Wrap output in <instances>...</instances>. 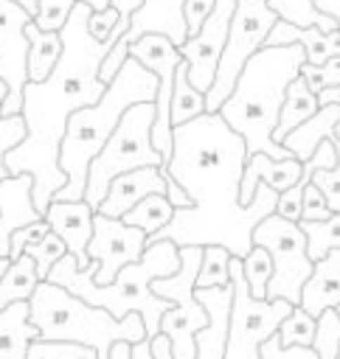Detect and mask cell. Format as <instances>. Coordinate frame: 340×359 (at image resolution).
Here are the masks:
<instances>
[{"mask_svg":"<svg viewBox=\"0 0 340 359\" xmlns=\"http://www.w3.org/2000/svg\"><path fill=\"white\" fill-rule=\"evenodd\" d=\"M6 95H8V84H6L3 79H0V104L6 101Z\"/></svg>","mask_w":340,"mask_h":359,"instance_id":"f5cc1de1","label":"cell"},{"mask_svg":"<svg viewBox=\"0 0 340 359\" xmlns=\"http://www.w3.org/2000/svg\"><path fill=\"white\" fill-rule=\"evenodd\" d=\"M259 356H261V359H318L315 348H301V345H289V348H284V345L278 342L275 334H270V337L261 342Z\"/></svg>","mask_w":340,"mask_h":359,"instance_id":"ab89813d","label":"cell"},{"mask_svg":"<svg viewBox=\"0 0 340 359\" xmlns=\"http://www.w3.org/2000/svg\"><path fill=\"white\" fill-rule=\"evenodd\" d=\"M233 8H236V0H214V6L208 11V17L202 20L200 31L177 48L180 56L188 65V81L200 93H205L214 81L216 62L222 56L225 39H228V25H230Z\"/></svg>","mask_w":340,"mask_h":359,"instance_id":"4fadbf2b","label":"cell"},{"mask_svg":"<svg viewBox=\"0 0 340 359\" xmlns=\"http://www.w3.org/2000/svg\"><path fill=\"white\" fill-rule=\"evenodd\" d=\"M34 339H39V331L28 317V300L0 309V359H25Z\"/></svg>","mask_w":340,"mask_h":359,"instance_id":"7402d4cb","label":"cell"},{"mask_svg":"<svg viewBox=\"0 0 340 359\" xmlns=\"http://www.w3.org/2000/svg\"><path fill=\"white\" fill-rule=\"evenodd\" d=\"M267 3H270V8H273L281 20L292 22V25H301V28L318 25L320 31H337V22H334L329 14H320V11L312 6V0H267Z\"/></svg>","mask_w":340,"mask_h":359,"instance_id":"f1b7e54d","label":"cell"},{"mask_svg":"<svg viewBox=\"0 0 340 359\" xmlns=\"http://www.w3.org/2000/svg\"><path fill=\"white\" fill-rule=\"evenodd\" d=\"M340 303V250H329L315 261L309 278L301 286L298 306L318 320L323 309H334Z\"/></svg>","mask_w":340,"mask_h":359,"instance_id":"ffe728a7","label":"cell"},{"mask_svg":"<svg viewBox=\"0 0 340 359\" xmlns=\"http://www.w3.org/2000/svg\"><path fill=\"white\" fill-rule=\"evenodd\" d=\"M334 311H337V317H340V303H337V306H334Z\"/></svg>","mask_w":340,"mask_h":359,"instance_id":"11a10c76","label":"cell"},{"mask_svg":"<svg viewBox=\"0 0 340 359\" xmlns=\"http://www.w3.org/2000/svg\"><path fill=\"white\" fill-rule=\"evenodd\" d=\"M48 230H51V227H48L45 219H34V222L17 227V230L11 233V238H8V258H11V261L20 258V255H22V247H25L28 241H37V238L45 236Z\"/></svg>","mask_w":340,"mask_h":359,"instance_id":"60d3db41","label":"cell"},{"mask_svg":"<svg viewBox=\"0 0 340 359\" xmlns=\"http://www.w3.org/2000/svg\"><path fill=\"white\" fill-rule=\"evenodd\" d=\"M194 297L208 311V323L194 334V359H225V337L230 317V283L194 289Z\"/></svg>","mask_w":340,"mask_h":359,"instance_id":"2e32d148","label":"cell"},{"mask_svg":"<svg viewBox=\"0 0 340 359\" xmlns=\"http://www.w3.org/2000/svg\"><path fill=\"white\" fill-rule=\"evenodd\" d=\"M306 236V255L312 261L323 258L329 250H340V213H332L320 222H298Z\"/></svg>","mask_w":340,"mask_h":359,"instance_id":"83f0119b","label":"cell"},{"mask_svg":"<svg viewBox=\"0 0 340 359\" xmlns=\"http://www.w3.org/2000/svg\"><path fill=\"white\" fill-rule=\"evenodd\" d=\"M28 22L31 14L22 6H17L14 0H0V79L8 84V95L0 104V115H20L22 107V87L28 81Z\"/></svg>","mask_w":340,"mask_h":359,"instance_id":"7c38bea8","label":"cell"},{"mask_svg":"<svg viewBox=\"0 0 340 359\" xmlns=\"http://www.w3.org/2000/svg\"><path fill=\"white\" fill-rule=\"evenodd\" d=\"M312 348L318 359H334L340 348V317L334 309H323L315 320V339Z\"/></svg>","mask_w":340,"mask_h":359,"instance_id":"e575fe53","label":"cell"},{"mask_svg":"<svg viewBox=\"0 0 340 359\" xmlns=\"http://www.w3.org/2000/svg\"><path fill=\"white\" fill-rule=\"evenodd\" d=\"M163 168H166V165H163ZM163 196L169 199L171 208H191V196L177 185V180H174L169 171H166V194H163Z\"/></svg>","mask_w":340,"mask_h":359,"instance_id":"7bdbcfd3","label":"cell"},{"mask_svg":"<svg viewBox=\"0 0 340 359\" xmlns=\"http://www.w3.org/2000/svg\"><path fill=\"white\" fill-rule=\"evenodd\" d=\"M146 247V233L124 224L121 219H110L104 213H93V236L87 241V258L98 264L93 280L98 286L112 283L121 266L140 258Z\"/></svg>","mask_w":340,"mask_h":359,"instance_id":"8fae6325","label":"cell"},{"mask_svg":"<svg viewBox=\"0 0 340 359\" xmlns=\"http://www.w3.org/2000/svg\"><path fill=\"white\" fill-rule=\"evenodd\" d=\"M152 123H155V101H138L124 109L112 135L87 165V182L81 199L93 210L104 199L112 177L143 165H166L163 154L152 146Z\"/></svg>","mask_w":340,"mask_h":359,"instance_id":"52a82bcc","label":"cell"},{"mask_svg":"<svg viewBox=\"0 0 340 359\" xmlns=\"http://www.w3.org/2000/svg\"><path fill=\"white\" fill-rule=\"evenodd\" d=\"M230 317H228V337H225V359H261V342L275 334L278 323L289 314L287 300H259L250 294L242 261L230 255Z\"/></svg>","mask_w":340,"mask_h":359,"instance_id":"30bf717a","label":"cell"},{"mask_svg":"<svg viewBox=\"0 0 340 359\" xmlns=\"http://www.w3.org/2000/svg\"><path fill=\"white\" fill-rule=\"evenodd\" d=\"M334 140L340 143V121H337V129H334Z\"/></svg>","mask_w":340,"mask_h":359,"instance_id":"db71d44e","label":"cell"},{"mask_svg":"<svg viewBox=\"0 0 340 359\" xmlns=\"http://www.w3.org/2000/svg\"><path fill=\"white\" fill-rule=\"evenodd\" d=\"M278 14L270 8L267 0H236L230 25H228V39L222 48V56L216 62V73L211 87L205 90V112H216L219 104L230 95L236 76L242 73L244 62L264 48V39L270 28L275 25Z\"/></svg>","mask_w":340,"mask_h":359,"instance_id":"ba28073f","label":"cell"},{"mask_svg":"<svg viewBox=\"0 0 340 359\" xmlns=\"http://www.w3.org/2000/svg\"><path fill=\"white\" fill-rule=\"evenodd\" d=\"M140 34H163L180 48L188 39L183 20V0H143V6L129 20V31L121 36L126 42H135Z\"/></svg>","mask_w":340,"mask_h":359,"instance_id":"ac0fdd59","label":"cell"},{"mask_svg":"<svg viewBox=\"0 0 340 359\" xmlns=\"http://www.w3.org/2000/svg\"><path fill=\"white\" fill-rule=\"evenodd\" d=\"M22 252L34 258L37 275H39V280H45V278H48V272H51V266H53V264H56L67 250H65L62 238H59L53 230H48V233H45V236H39L37 241H28V244L22 247Z\"/></svg>","mask_w":340,"mask_h":359,"instance_id":"836d02e7","label":"cell"},{"mask_svg":"<svg viewBox=\"0 0 340 359\" xmlns=\"http://www.w3.org/2000/svg\"><path fill=\"white\" fill-rule=\"evenodd\" d=\"M149 194H166V168L163 165H143V168H132V171L112 177L96 213L121 219L135 202H140Z\"/></svg>","mask_w":340,"mask_h":359,"instance_id":"9a60e30c","label":"cell"},{"mask_svg":"<svg viewBox=\"0 0 340 359\" xmlns=\"http://www.w3.org/2000/svg\"><path fill=\"white\" fill-rule=\"evenodd\" d=\"M76 3H87L93 11H98V8H107V6H110V0H76Z\"/></svg>","mask_w":340,"mask_h":359,"instance_id":"f907efd6","label":"cell"},{"mask_svg":"<svg viewBox=\"0 0 340 359\" xmlns=\"http://www.w3.org/2000/svg\"><path fill=\"white\" fill-rule=\"evenodd\" d=\"M37 283H39V275H37L34 258L22 252L20 258H14L8 264V269L0 278V309H6L8 303H17V300H28L34 294Z\"/></svg>","mask_w":340,"mask_h":359,"instance_id":"484cf974","label":"cell"},{"mask_svg":"<svg viewBox=\"0 0 340 359\" xmlns=\"http://www.w3.org/2000/svg\"><path fill=\"white\" fill-rule=\"evenodd\" d=\"M205 112V93H200L191 81H188V65L185 59H180L177 70H174V87H171V107H169V118L171 126L185 123L197 115Z\"/></svg>","mask_w":340,"mask_h":359,"instance_id":"d4e9b609","label":"cell"},{"mask_svg":"<svg viewBox=\"0 0 340 359\" xmlns=\"http://www.w3.org/2000/svg\"><path fill=\"white\" fill-rule=\"evenodd\" d=\"M334 359H340V348H337V356H334Z\"/></svg>","mask_w":340,"mask_h":359,"instance_id":"9f6ffc18","label":"cell"},{"mask_svg":"<svg viewBox=\"0 0 340 359\" xmlns=\"http://www.w3.org/2000/svg\"><path fill=\"white\" fill-rule=\"evenodd\" d=\"M93 213L96 210L84 199H76V202L51 199V205L42 213V219L48 222V227L62 238L65 250L76 258V266L79 269H87L90 266L87 241L93 236Z\"/></svg>","mask_w":340,"mask_h":359,"instance_id":"5bb4252c","label":"cell"},{"mask_svg":"<svg viewBox=\"0 0 340 359\" xmlns=\"http://www.w3.org/2000/svg\"><path fill=\"white\" fill-rule=\"evenodd\" d=\"M337 121H340V104H323L315 109V115H309L303 123H298L295 129H289L284 137H281V146L298 160H309L312 151L318 149L320 140H334V129H337Z\"/></svg>","mask_w":340,"mask_h":359,"instance_id":"44dd1931","label":"cell"},{"mask_svg":"<svg viewBox=\"0 0 340 359\" xmlns=\"http://www.w3.org/2000/svg\"><path fill=\"white\" fill-rule=\"evenodd\" d=\"M28 317L39 331V339H65L81 342L98 353V359L110 356V345L118 339L138 342L146 337L143 320L138 311L115 320L107 309L90 306L67 289L39 280L34 294L28 297Z\"/></svg>","mask_w":340,"mask_h":359,"instance_id":"8992f818","label":"cell"},{"mask_svg":"<svg viewBox=\"0 0 340 359\" xmlns=\"http://www.w3.org/2000/svg\"><path fill=\"white\" fill-rule=\"evenodd\" d=\"M318 95V104L323 107V104H340V84H332V87H323L320 93H315Z\"/></svg>","mask_w":340,"mask_h":359,"instance_id":"7dc6e473","label":"cell"},{"mask_svg":"<svg viewBox=\"0 0 340 359\" xmlns=\"http://www.w3.org/2000/svg\"><path fill=\"white\" fill-rule=\"evenodd\" d=\"M149 348H152V359H174L171 353V342L163 331H157L152 339H149Z\"/></svg>","mask_w":340,"mask_h":359,"instance_id":"ee69618b","label":"cell"},{"mask_svg":"<svg viewBox=\"0 0 340 359\" xmlns=\"http://www.w3.org/2000/svg\"><path fill=\"white\" fill-rule=\"evenodd\" d=\"M155 95H157V76L146 70L138 59L126 56V62L110 79L101 98L96 104L76 109L67 118L65 137L59 146V168L65 171V185L53 194V199L76 202L84 196L87 165L112 135L124 109L138 101H155Z\"/></svg>","mask_w":340,"mask_h":359,"instance_id":"5b68a950","label":"cell"},{"mask_svg":"<svg viewBox=\"0 0 340 359\" xmlns=\"http://www.w3.org/2000/svg\"><path fill=\"white\" fill-rule=\"evenodd\" d=\"M312 6H315L320 14H329V17L337 22V36H340V0H312Z\"/></svg>","mask_w":340,"mask_h":359,"instance_id":"f6af8a7d","label":"cell"},{"mask_svg":"<svg viewBox=\"0 0 340 359\" xmlns=\"http://www.w3.org/2000/svg\"><path fill=\"white\" fill-rule=\"evenodd\" d=\"M129 345H132V342H126V339L112 342V345H110V356H107V359H129Z\"/></svg>","mask_w":340,"mask_h":359,"instance_id":"c3c4849f","label":"cell"},{"mask_svg":"<svg viewBox=\"0 0 340 359\" xmlns=\"http://www.w3.org/2000/svg\"><path fill=\"white\" fill-rule=\"evenodd\" d=\"M247 149L216 112H202L185 123L171 126V154L166 171L191 196V208H174L166 227L146 238V244L169 238L177 247L219 244L233 258L253 247V227L275 213L278 191L259 185L253 199L239 202V182Z\"/></svg>","mask_w":340,"mask_h":359,"instance_id":"6da1fadb","label":"cell"},{"mask_svg":"<svg viewBox=\"0 0 340 359\" xmlns=\"http://www.w3.org/2000/svg\"><path fill=\"white\" fill-rule=\"evenodd\" d=\"M73 6H76V0H39L31 22L39 31H59L67 22Z\"/></svg>","mask_w":340,"mask_h":359,"instance_id":"d590c367","label":"cell"},{"mask_svg":"<svg viewBox=\"0 0 340 359\" xmlns=\"http://www.w3.org/2000/svg\"><path fill=\"white\" fill-rule=\"evenodd\" d=\"M318 95L309 90V84L303 81V76L298 73L289 84H287V93H284V101H281V112H278V123L273 129V140L281 143V137L295 129L298 123H303L309 115H315L318 109Z\"/></svg>","mask_w":340,"mask_h":359,"instance_id":"603a6c76","label":"cell"},{"mask_svg":"<svg viewBox=\"0 0 340 359\" xmlns=\"http://www.w3.org/2000/svg\"><path fill=\"white\" fill-rule=\"evenodd\" d=\"M25 36H28V56H25L28 81H42L51 76L53 65L59 62L62 36L59 31H39L34 22L25 25Z\"/></svg>","mask_w":340,"mask_h":359,"instance_id":"cb8c5ba5","label":"cell"},{"mask_svg":"<svg viewBox=\"0 0 340 359\" xmlns=\"http://www.w3.org/2000/svg\"><path fill=\"white\" fill-rule=\"evenodd\" d=\"M239 261H242V275H244V283H247L250 294L259 297V300H264L267 280L273 275V258H270V252L264 247L253 244Z\"/></svg>","mask_w":340,"mask_h":359,"instance_id":"4dcf8cb0","label":"cell"},{"mask_svg":"<svg viewBox=\"0 0 340 359\" xmlns=\"http://www.w3.org/2000/svg\"><path fill=\"white\" fill-rule=\"evenodd\" d=\"M301 76H303V81L309 84L312 93H320L323 87L340 84V56H332V59H326L323 65H309V62H303V65H301Z\"/></svg>","mask_w":340,"mask_h":359,"instance_id":"74e56055","label":"cell"},{"mask_svg":"<svg viewBox=\"0 0 340 359\" xmlns=\"http://www.w3.org/2000/svg\"><path fill=\"white\" fill-rule=\"evenodd\" d=\"M211 6H214V0H183V20H185V34L188 36H194L200 31Z\"/></svg>","mask_w":340,"mask_h":359,"instance_id":"b9f144b4","label":"cell"},{"mask_svg":"<svg viewBox=\"0 0 340 359\" xmlns=\"http://www.w3.org/2000/svg\"><path fill=\"white\" fill-rule=\"evenodd\" d=\"M14 3H17V6H22V8L34 17V11H37V3H39V0H14Z\"/></svg>","mask_w":340,"mask_h":359,"instance_id":"681fc988","label":"cell"},{"mask_svg":"<svg viewBox=\"0 0 340 359\" xmlns=\"http://www.w3.org/2000/svg\"><path fill=\"white\" fill-rule=\"evenodd\" d=\"M171 213H174V208L169 205V199H166L163 194H149V196H143L140 202H135V205L121 216V222H124V224H132V227H138V230H143L146 238H149V236H155L160 227L169 224Z\"/></svg>","mask_w":340,"mask_h":359,"instance_id":"4316f807","label":"cell"},{"mask_svg":"<svg viewBox=\"0 0 340 359\" xmlns=\"http://www.w3.org/2000/svg\"><path fill=\"white\" fill-rule=\"evenodd\" d=\"M177 266H180V250H177V244L169 241V238H160V241L146 244L138 261L121 266L118 275L112 278V283H107V286H98L93 280V275L98 269L96 261H90L87 269H79L76 266V258L70 252H65L51 266V272H48L45 280L67 289L70 294L81 297L90 306L107 309L115 320H121L129 311H138L140 320H143V328H146V339H152L160 331L163 311H169L174 306L171 300L157 297L152 292V280L171 275Z\"/></svg>","mask_w":340,"mask_h":359,"instance_id":"277c9868","label":"cell"},{"mask_svg":"<svg viewBox=\"0 0 340 359\" xmlns=\"http://www.w3.org/2000/svg\"><path fill=\"white\" fill-rule=\"evenodd\" d=\"M275 337H278V342H281L284 348H289V345L312 348V339H315V317L306 314L301 306H292L289 314L278 323Z\"/></svg>","mask_w":340,"mask_h":359,"instance_id":"1f68e13d","label":"cell"},{"mask_svg":"<svg viewBox=\"0 0 340 359\" xmlns=\"http://www.w3.org/2000/svg\"><path fill=\"white\" fill-rule=\"evenodd\" d=\"M306 53L298 42L259 48L236 76L230 95L219 104L216 115L244 140L247 154H267L273 160L292 157L281 143L273 140L287 84L301 73Z\"/></svg>","mask_w":340,"mask_h":359,"instance_id":"3957f363","label":"cell"},{"mask_svg":"<svg viewBox=\"0 0 340 359\" xmlns=\"http://www.w3.org/2000/svg\"><path fill=\"white\" fill-rule=\"evenodd\" d=\"M31 174H8L0 180V255L8 258V238L17 227L42 219V213L34 208L31 199Z\"/></svg>","mask_w":340,"mask_h":359,"instance_id":"e0dca14e","label":"cell"},{"mask_svg":"<svg viewBox=\"0 0 340 359\" xmlns=\"http://www.w3.org/2000/svg\"><path fill=\"white\" fill-rule=\"evenodd\" d=\"M25 359H98V353L81 342L65 339H34L28 345Z\"/></svg>","mask_w":340,"mask_h":359,"instance_id":"d6a6232c","label":"cell"},{"mask_svg":"<svg viewBox=\"0 0 340 359\" xmlns=\"http://www.w3.org/2000/svg\"><path fill=\"white\" fill-rule=\"evenodd\" d=\"M334 210L326 205V199H323V194L312 185V182H306L303 185V199H301V219L298 222H320V219H329Z\"/></svg>","mask_w":340,"mask_h":359,"instance_id":"f35d334b","label":"cell"},{"mask_svg":"<svg viewBox=\"0 0 340 359\" xmlns=\"http://www.w3.org/2000/svg\"><path fill=\"white\" fill-rule=\"evenodd\" d=\"M230 252L219 244H205L202 247V261L200 272L194 280V289H208V286H228L230 283Z\"/></svg>","mask_w":340,"mask_h":359,"instance_id":"f546056e","label":"cell"},{"mask_svg":"<svg viewBox=\"0 0 340 359\" xmlns=\"http://www.w3.org/2000/svg\"><path fill=\"white\" fill-rule=\"evenodd\" d=\"M253 244L264 247L273 258L264 300H287L289 306H298L301 286L315 266V261L306 255V236L298 222L270 213L253 227Z\"/></svg>","mask_w":340,"mask_h":359,"instance_id":"9c48e42d","label":"cell"},{"mask_svg":"<svg viewBox=\"0 0 340 359\" xmlns=\"http://www.w3.org/2000/svg\"><path fill=\"white\" fill-rule=\"evenodd\" d=\"M8 264H11V258H6V255H0V278H3V272L8 269Z\"/></svg>","mask_w":340,"mask_h":359,"instance_id":"816d5d0a","label":"cell"},{"mask_svg":"<svg viewBox=\"0 0 340 359\" xmlns=\"http://www.w3.org/2000/svg\"><path fill=\"white\" fill-rule=\"evenodd\" d=\"M334 151H337V163L332 165V168H318V171H312V185L323 194V199H326V205L334 210V213H340V143H334Z\"/></svg>","mask_w":340,"mask_h":359,"instance_id":"8d00e7d4","label":"cell"},{"mask_svg":"<svg viewBox=\"0 0 340 359\" xmlns=\"http://www.w3.org/2000/svg\"><path fill=\"white\" fill-rule=\"evenodd\" d=\"M301 177V163L295 157H284V160H273L261 151L247 154L244 160V171H242V182H239V202H250L259 185H270L273 191H284L292 182H298Z\"/></svg>","mask_w":340,"mask_h":359,"instance_id":"d6986e66","label":"cell"},{"mask_svg":"<svg viewBox=\"0 0 340 359\" xmlns=\"http://www.w3.org/2000/svg\"><path fill=\"white\" fill-rule=\"evenodd\" d=\"M129 359H152V348H149V339H138L129 345Z\"/></svg>","mask_w":340,"mask_h":359,"instance_id":"bcb514c9","label":"cell"},{"mask_svg":"<svg viewBox=\"0 0 340 359\" xmlns=\"http://www.w3.org/2000/svg\"><path fill=\"white\" fill-rule=\"evenodd\" d=\"M87 3H76L67 22L59 28L62 53L51 76L42 81H25L20 115L25 121V137L6 151V174H31V199L39 213L51 205L53 194L65 185L59 168V146L67 118L101 98L107 84L98 79L101 59L118 39H93L87 31Z\"/></svg>","mask_w":340,"mask_h":359,"instance_id":"7a4b0ae2","label":"cell"}]
</instances>
